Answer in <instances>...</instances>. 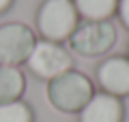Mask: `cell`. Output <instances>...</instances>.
I'll return each mask as SVG.
<instances>
[{
  "label": "cell",
  "instance_id": "cell-2",
  "mask_svg": "<svg viewBox=\"0 0 129 122\" xmlns=\"http://www.w3.org/2000/svg\"><path fill=\"white\" fill-rule=\"evenodd\" d=\"M80 24L73 0H43L37 11V30L43 41L60 43L69 41Z\"/></svg>",
  "mask_w": 129,
  "mask_h": 122
},
{
  "label": "cell",
  "instance_id": "cell-5",
  "mask_svg": "<svg viewBox=\"0 0 129 122\" xmlns=\"http://www.w3.org/2000/svg\"><path fill=\"white\" fill-rule=\"evenodd\" d=\"M35 43H37V36L26 24H2L0 26V64H7V67L26 64Z\"/></svg>",
  "mask_w": 129,
  "mask_h": 122
},
{
  "label": "cell",
  "instance_id": "cell-10",
  "mask_svg": "<svg viewBox=\"0 0 129 122\" xmlns=\"http://www.w3.org/2000/svg\"><path fill=\"white\" fill-rule=\"evenodd\" d=\"M0 122H35V111L24 101L0 105Z\"/></svg>",
  "mask_w": 129,
  "mask_h": 122
},
{
  "label": "cell",
  "instance_id": "cell-9",
  "mask_svg": "<svg viewBox=\"0 0 129 122\" xmlns=\"http://www.w3.org/2000/svg\"><path fill=\"white\" fill-rule=\"evenodd\" d=\"M82 22H110L116 15L118 0H73Z\"/></svg>",
  "mask_w": 129,
  "mask_h": 122
},
{
  "label": "cell",
  "instance_id": "cell-7",
  "mask_svg": "<svg viewBox=\"0 0 129 122\" xmlns=\"http://www.w3.org/2000/svg\"><path fill=\"white\" fill-rule=\"evenodd\" d=\"M125 107L123 101L106 92H97L80 111L78 122H123Z\"/></svg>",
  "mask_w": 129,
  "mask_h": 122
},
{
  "label": "cell",
  "instance_id": "cell-8",
  "mask_svg": "<svg viewBox=\"0 0 129 122\" xmlns=\"http://www.w3.org/2000/svg\"><path fill=\"white\" fill-rule=\"evenodd\" d=\"M26 90V77L17 67L0 64V105L22 101V94Z\"/></svg>",
  "mask_w": 129,
  "mask_h": 122
},
{
  "label": "cell",
  "instance_id": "cell-4",
  "mask_svg": "<svg viewBox=\"0 0 129 122\" xmlns=\"http://www.w3.org/2000/svg\"><path fill=\"white\" fill-rule=\"evenodd\" d=\"M28 71L39 79H54V77L62 75V73L73 69V58L60 43H52V41H37L32 47L30 56L26 60Z\"/></svg>",
  "mask_w": 129,
  "mask_h": 122
},
{
  "label": "cell",
  "instance_id": "cell-3",
  "mask_svg": "<svg viewBox=\"0 0 129 122\" xmlns=\"http://www.w3.org/2000/svg\"><path fill=\"white\" fill-rule=\"evenodd\" d=\"M116 39L118 32L112 22H80L67 43L82 58H99L116 45Z\"/></svg>",
  "mask_w": 129,
  "mask_h": 122
},
{
  "label": "cell",
  "instance_id": "cell-11",
  "mask_svg": "<svg viewBox=\"0 0 129 122\" xmlns=\"http://www.w3.org/2000/svg\"><path fill=\"white\" fill-rule=\"evenodd\" d=\"M116 15H118L120 24L129 30V0H118V9H116Z\"/></svg>",
  "mask_w": 129,
  "mask_h": 122
},
{
  "label": "cell",
  "instance_id": "cell-12",
  "mask_svg": "<svg viewBox=\"0 0 129 122\" xmlns=\"http://www.w3.org/2000/svg\"><path fill=\"white\" fill-rule=\"evenodd\" d=\"M13 2H15V0H0V15L7 13V11L13 7Z\"/></svg>",
  "mask_w": 129,
  "mask_h": 122
},
{
  "label": "cell",
  "instance_id": "cell-1",
  "mask_svg": "<svg viewBox=\"0 0 129 122\" xmlns=\"http://www.w3.org/2000/svg\"><path fill=\"white\" fill-rule=\"evenodd\" d=\"M95 86L84 73L67 71L47 81V101L62 113H80L82 107L92 99Z\"/></svg>",
  "mask_w": 129,
  "mask_h": 122
},
{
  "label": "cell",
  "instance_id": "cell-13",
  "mask_svg": "<svg viewBox=\"0 0 129 122\" xmlns=\"http://www.w3.org/2000/svg\"><path fill=\"white\" fill-rule=\"evenodd\" d=\"M127 58H129V56H127Z\"/></svg>",
  "mask_w": 129,
  "mask_h": 122
},
{
  "label": "cell",
  "instance_id": "cell-6",
  "mask_svg": "<svg viewBox=\"0 0 129 122\" xmlns=\"http://www.w3.org/2000/svg\"><path fill=\"white\" fill-rule=\"evenodd\" d=\"M97 86L101 92L116 99L129 96V58L127 56H110L97 67Z\"/></svg>",
  "mask_w": 129,
  "mask_h": 122
}]
</instances>
